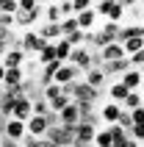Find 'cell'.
<instances>
[{"mask_svg": "<svg viewBox=\"0 0 144 147\" xmlns=\"http://www.w3.org/2000/svg\"><path fill=\"white\" fill-rule=\"evenodd\" d=\"M136 36H144V25L141 22H133V25H125V28H119V36H116V42H128V39H136Z\"/></svg>", "mask_w": 144, "mask_h": 147, "instance_id": "18", "label": "cell"}, {"mask_svg": "<svg viewBox=\"0 0 144 147\" xmlns=\"http://www.w3.org/2000/svg\"><path fill=\"white\" fill-rule=\"evenodd\" d=\"M78 75H80L78 67L61 64V67H58V72L53 75V83H56V86H67V83H75V81H78Z\"/></svg>", "mask_w": 144, "mask_h": 147, "instance_id": "5", "label": "cell"}, {"mask_svg": "<svg viewBox=\"0 0 144 147\" xmlns=\"http://www.w3.org/2000/svg\"><path fill=\"white\" fill-rule=\"evenodd\" d=\"M42 14H44V22H47V25H58V22H61V11H58V3H44Z\"/></svg>", "mask_w": 144, "mask_h": 147, "instance_id": "20", "label": "cell"}, {"mask_svg": "<svg viewBox=\"0 0 144 147\" xmlns=\"http://www.w3.org/2000/svg\"><path fill=\"white\" fill-rule=\"evenodd\" d=\"M3 125H6V117L0 114V136H3Z\"/></svg>", "mask_w": 144, "mask_h": 147, "instance_id": "37", "label": "cell"}, {"mask_svg": "<svg viewBox=\"0 0 144 147\" xmlns=\"http://www.w3.org/2000/svg\"><path fill=\"white\" fill-rule=\"evenodd\" d=\"M58 11H61V20H64V17H75V11H72V0H61V3H58Z\"/></svg>", "mask_w": 144, "mask_h": 147, "instance_id": "31", "label": "cell"}, {"mask_svg": "<svg viewBox=\"0 0 144 147\" xmlns=\"http://www.w3.org/2000/svg\"><path fill=\"white\" fill-rule=\"evenodd\" d=\"M86 78H83V83H89L92 89H103V83H105V72L100 69V67H92V69H86Z\"/></svg>", "mask_w": 144, "mask_h": 147, "instance_id": "17", "label": "cell"}, {"mask_svg": "<svg viewBox=\"0 0 144 147\" xmlns=\"http://www.w3.org/2000/svg\"><path fill=\"white\" fill-rule=\"evenodd\" d=\"M119 114H122V106H116V103H105L97 117H100L105 125H116V122H119Z\"/></svg>", "mask_w": 144, "mask_h": 147, "instance_id": "13", "label": "cell"}, {"mask_svg": "<svg viewBox=\"0 0 144 147\" xmlns=\"http://www.w3.org/2000/svg\"><path fill=\"white\" fill-rule=\"evenodd\" d=\"M69 56H72V47L67 45V39H64V36H61V39L56 42V61L67 64V61H69Z\"/></svg>", "mask_w": 144, "mask_h": 147, "instance_id": "23", "label": "cell"}, {"mask_svg": "<svg viewBox=\"0 0 144 147\" xmlns=\"http://www.w3.org/2000/svg\"><path fill=\"white\" fill-rule=\"evenodd\" d=\"M0 147H20L17 142H11V139H0Z\"/></svg>", "mask_w": 144, "mask_h": 147, "instance_id": "35", "label": "cell"}, {"mask_svg": "<svg viewBox=\"0 0 144 147\" xmlns=\"http://www.w3.org/2000/svg\"><path fill=\"white\" fill-rule=\"evenodd\" d=\"M116 125H119L122 131H130V128H133V119H130L128 111H122V114H119V122H116Z\"/></svg>", "mask_w": 144, "mask_h": 147, "instance_id": "33", "label": "cell"}, {"mask_svg": "<svg viewBox=\"0 0 144 147\" xmlns=\"http://www.w3.org/2000/svg\"><path fill=\"white\" fill-rule=\"evenodd\" d=\"M122 86H125V89L128 92H139V86H141V69H133V67H130L128 72L122 75Z\"/></svg>", "mask_w": 144, "mask_h": 147, "instance_id": "16", "label": "cell"}, {"mask_svg": "<svg viewBox=\"0 0 144 147\" xmlns=\"http://www.w3.org/2000/svg\"><path fill=\"white\" fill-rule=\"evenodd\" d=\"M75 20H78V28H80V31L89 33V31H94L97 14H94V8H89V11H83V14H75Z\"/></svg>", "mask_w": 144, "mask_h": 147, "instance_id": "19", "label": "cell"}, {"mask_svg": "<svg viewBox=\"0 0 144 147\" xmlns=\"http://www.w3.org/2000/svg\"><path fill=\"white\" fill-rule=\"evenodd\" d=\"M31 117H33V106H31V100H28V97H22V100H17V103H14V108H11V117H8V119L28 122Z\"/></svg>", "mask_w": 144, "mask_h": 147, "instance_id": "9", "label": "cell"}, {"mask_svg": "<svg viewBox=\"0 0 144 147\" xmlns=\"http://www.w3.org/2000/svg\"><path fill=\"white\" fill-rule=\"evenodd\" d=\"M3 94H6V89H3V86H0V100H3Z\"/></svg>", "mask_w": 144, "mask_h": 147, "instance_id": "38", "label": "cell"}, {"mask_svg": "<svg viewBox=\"0 0 144 147\" xmlns=\"http://www.w3.org/2000/svg\"><path fill=\"white\" fill-rule=\"evenodd\" d=\"M22 81H25V69H22V67L6 69V75H3V89H17Z\"/></svg>", "mask_w": 144, "mask_h": 147, "instance_id": "15", "label": "cell"}, {"mask_svg": "<svg viewBox=\"0 0 144 147\" xmlns=\"http://www.w3.org/2000/svg\"><path fill=\"white\" fill-rule=\"evenodd\" d=\"M0 14L14 17L17 14V0H0Z\"/></svg>", "mask_w": 144, "mask_h": 147, "instance_id": "30", "label": "cell"}, {"mask_svg": "<svg viewBox=\"0 0 144 147\" xmlns=\"http://www.w3.org/2000/svg\"><path fill=\"white\" fill-rule=\"evenodd\" d=\"M111 133H108V128H97L94 133V147H111Z\"/></svg>", "mask_w": 144, "mask_h": 147, "instance_id": "27", "label": "cell"}, {"mask_svg": "<svg viewBox=\"0 0 144 147\" xmlns=\"http://www.w3.org/2000/svg\"><path fill=\"white\" fill-rule=\"evenodd\" d=\"M0 64L6 67V69H14V67H22L25 64V53H22V47H20V39H17V45L8 50L6 56L0 58Z\"/></svg>", "mask_w": 144, "mask_h": 147, "instance_id": "7", "label": "cell"}, {"mask_svg": "<svg viewBox=\"0 0 144 147\" xmlns=\"http://www.w3.org/2000/svg\"><path fill=\"white\" fill-rule=\"evenodd\" d=\"M58 122L67 125V128H75V125L80 122V111H78V106H75V103H69L67 108H61V111H58Z\"/></svg>", "mask_w": 144, "mask_h": 147, "instance_id": "11", "label": "cell"}, {"mask_svg": "<svg viewBox=\"0 0 144 147\" xmlns=\"http://www.w3.org/2000/svg\"><path fill=\"white\" fill-rule=\"evenodd\" d=\"M3 139H11V142H20L25 139V122H20V119H6V125H3Z\"/></svg>", "mask_w": 144, "mask_h": 147, "instance_id": "6", "label": "cell"}, {"mask_svg": "<svg viewBox=\"0 0 144 147\" xmlns=\"http://www.w3.org/2000/svg\"><path fill=\"white\" fill-rule=\"evenodd\" d=\"M100 69H103L105 75H119V78H122V75L130 69V58L125 56V58H116V61H108V64H103Z\"/></svg>", "mask_w": 144, "mask_h": 147, "instance_id": "14", "label": "cell"}, {"mask_svg": "<svg viewBox=\"0 0 144 147\" xmlns=\"http://www.w3.org/2000/svg\"><path fill=\"white\" fill-rule=\"evenodd\" d=\"M44 133H47V122H44V117H36L33 114L28 122H25V136H33V139H44Z\"/></svg>", "mask_w": 144, "mask_h": 147, "instance_id": "8", "label": "cell"}, {"mask_svg": "<svg viewBox=\"0 0 144 147\" xmlns=\"http://www.w3.org/2000/svg\"><path fill=\"white\" fill-rule=\"evenodd\" d=\"M128 94H130V92L125 89L119 81H116V83H111V89H108V97H111V103H116V106H122V100L128 97Z\"/></svg>", "mask_w": 144, "mask_h": 147, "instance_id": "21", "label": "cell"}, {"mask_svg": "<svg viewBox=\"0 0 144 147\" xmlns=\"http://www.w3.org/2000/svg\"><path fill=\"white\" fill-rule=\"evenodd\" d=\"M97 100H100V89H92L89 83H83V81H75L72 103H78V106H94Z\"/></svg>", "mask_w": 144, "mask_h": 147, "instance_id": "2", "label": "cell"}, {"mask_svg": "<svg viewBox=\"0 0 144 147\" xmlns=\"http://www.w3.org/2000/svg\"><path fill=\"white\" fill-rule=\"evenodd\" d=\"M67 64L78 67L80 72H86V69H92V67H94V50H86V47H75Z\"/></svg>", "mask_w": 144, "mask_h": 147, "instance_id": "4", "label": "cell"}, {"mask_svg": "<svg viewBox=\"0 0 144 147\" xmlns=\"http://www.w3.org/2000/svg\"><path fill=\"white\" fill-rule=\"evenodd\" d=\"M100 67L103 64H108V61H116V58H125V50H122V45L119 42H114V45H108V47H103L100 50Z\"/></svg>", "mask_w": 144, "mask_h": 147, "instance_id": "12", "label": "cell"}, {"mask_svg": "<svg viewBox=\"0 0 144 147\" xmlns=\"http://www.w3.org/2000/svg\"><path fill=\"white\" fill-rule=\"evenodd\" d=\"M3 75H6V67L0 64V86H3Z\"/></svg>", "mask_w": 144, "mask_h": 147, "instance_id": "36", "label": "cell"}, {"mask_svg": "<svg viewBox=\"0 0 144 147\" xmlns=\"http://www.w3.org/2000/svg\"><path fill=\"white\" fill-rule=\"evenodd\" d=\"M122 50H125V56H136L139 50H144V36H136V39H128V42H122Z\"/></svg>", "mask_w": 144, "mask_h": 147, "instance_id": "22", "label": "cell"}, {"mask_svg": "<svg viewBox=\"0 0 144 147\" xmlns=\"http://www.w3.org/2000/svg\"><path fill=\"white\" fill-rule=\"evenodd\" d=\"M94 133H97L94 125L78 122L75 125V144H94Z\"/></svg>", "mask_w": 144, "mask_h": 147, "instance_id": "10", "label": "cell"}, {"mask_svg": "<svg viewBox=\"0 0 144 147\" xmlns=\"http://www.w3.org/2000/svg\"><path fill=\"white\" fill-rule=\"evenodd\" d=\"M139 89H144V75H141V86H139Z\"/></svg>", "mask_w": 144, "mask_h": 147, "instance_id": "39", "label": "cell"}, {"mask_svg": "<svg viewBox=\"0 0 144 147\" xmlns=\"http://www.w3.org/2000/svg\"><path fill=\"white\" fill-rule=\"evenodd\" d=\"M20 147H44V142H42V139H33V136H25V139L20 142Z\"/></svg>", "mask_w": 144, "mask_h": 147, "instance_id": "34", "label": "cell"}, {"mask_svg": "<svg viewBox=\"0 0 144 147\" xmlns=\"http://www.w3.org/2000/svg\"><path fill=\"white\" fill-rule=\"evenodd\" d=\"M141 75H144V67H141Z\"/></svg>", "mask_w": 144, "mask_h": 147, "instance_id": "40", "label": "cell"}, {"mask_svg": "<svg viewBox=\"0 0 144 147\" xmlns=\"http://www.w3.org/2000/svg\"><path fill=\"white\" fill-rule=\"evenodd\" d=\"M58 31H61V36H67V33H72V31H78V20H75V17H64V20L58 22Z\"/></svg>", "mask_w": 144, "mask_h": 147, "instance_id": "28", "label": "cell"}, {"mask_svg": "<svg viewBox=\"0 0 144 147\" xmlns=\"http://www.w3.org/2000/svg\"><path fill=\"white\" fill-rule=\"evenodd\" d=\"M44 45H47V42H42V39H39V33H36V31H25L22 36H20V47H22L25 58H28V56H39Z\"/></svg>", "mask_w": 144, "mask_h": 147, "instance_id": "3", "label": "cell"}, {"mask_svg": "<svg viewBox=\"0 0 144 147\" xmlns=\"http://www.w3.org/2000/svg\"><path fill=\"white\" fill-rule=\"evenodd\" d=\"M144 106V97H141V92H130L128 97L122 100V111H133V108Z\"/></svg>", "mask_w": 144, "mask_h": 147, "instance_id": "24", "label": "cell"}, {"mask_svg": "<svg viewBox=\"0 0 144 147\" xmlns=\"http://www.w3.org/2000/svg\"><path fill=\"white\" fill-rule=\"evenodd\" d=\"M44 142H50L53 147H72V144H75V128H67V125L47 128Z\"/></svg>", "mask_w": 144, "mask_h": 147, "instance_id": "1", "label": "cell"}, {"mask_svg": "<svg viewBox=\"0 0 144 147\" xmlns=\"http://www.w3.org/2000/svg\"><path fill=\"white\" fill-rule=\"evenodd\" d=\"M105 17H108V22H116V25H119V20L125 17V6H122L119 0H111V8H108V14H105Z\"/></svg>", "mask_w": 144, "mask_h": 147, "instance_id": "25", "label": "cell"}, {"mask_svg": "<svg viewBox=\"0 0 144 147\" xmlns=\"http://www.w3.org/2000/svg\"><path fill=\"white\" fill-rule=\"evenodd\" d=\"M36 61H39L42 67L50 64V61H56V45H44V47H42V53L36 56Z\"/></svg>", "mask_w": 144, "mask_h": 147, "instance_id": "26", "label": "cell"}, {"mask_svg": "<svg viewBox=\"0 0 144 147\" xmlns=\"http://www.w3.org/2000/svg\"><path fill=\"white\" fill-rule=\"evenodd\" d=\"M31 106H33V114H36V117H44L50 111V106H47V100H44V97H36Z\"/></svg>", "mask_w": 144, "mask_h": 147, "instance_id": "29", "label": "cell"}, {"mask_svg": "<svg viewBox=\"0 0 144 147\" xmlns=\"http://www.w3.org/2000/svg\"><path fill=\"white\" fill-rule=\"evenodd\" d=\"M128 114H130V119H133V125H144V106L133 108V111H128Z\"/></svg>", "mask_w": 144, "mask_h": 147, "instance_id": "32", "label": "cell"}]
</instances>
